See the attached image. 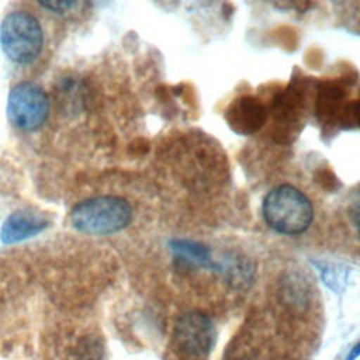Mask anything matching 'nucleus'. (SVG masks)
Returning <instances> with one entry per match:
<instances>
[{
  "label": "nucleus",
  "mask_w": 360,
  "mask_h": 360,
  "mask_svg": "<svg viewBox=\"0 0 360 360\" xmlns=\"http://www.w3.org/2000/svg\"><path fill=\"white\" fill-rule=\"evenodd\" d=\"M215 339L214 322L202 312H186L174 325L173 343L177 354L183 359L204 360L212 350Z\"/></svg>",
  "instance_id": "20e7f679"
},
{
  "label": "nucleus",
  "mask_w": 360,
  "mask_h": 360,
  "mask_svg": "<svg viewBox=\"0 0 360 360\" xmlns=\"http://www.w3.org/2000/svg\"><path fill=\"white\" fill-rule=\"evenodd\" d=\"M132 221L131 204L117 195H98L76 204L70 211L72 225L84 233L110 235Z\"/></svg>",
  "instance_id": "f03ea898"
},
{
  "label": "nucleus",
  "mask_w": 360,
  "mask_h": 360,
  "mask_svg": "<svg viewBox=\"0 0 360 360\" xmlns=\"http://www.w3.org/2000/svg\"><path fill=\"white\" fill-rule=\"evenodd\" d=\"M103 349L96 342H87L77 349V360H101Z\"/></svg>",
  "instance_id": "6e6552de"
},
{
  "label": "nucleus",
  "mask_w": 360,
  "mask_h": 360,
  "mask_svg": "<svg viewBox=\"0 0 360 360\" xmlns=\"http://www.w3.org/2000/svg\"><path fill=\"white\" fill-rule=\"evenodd\" d=\"M48 111V96L38 84L24 82L11 89L7 100V115L15 127L35 131L46 121Z\"/></svg>",
  "instance_id": "39448f33"
},
{
  "label": "nucleus",
  "mask_w": 360,
  "mask_h": 360,
  "mask_svg": "<svg viewBox=\"0 0 360 360\" xmlns=\"http://www.w3.org/2000/svg\"><path fill=\"white\" fill-rule=\"evenodd\" d=\"M44 34L38 20L27 11L7 14L0 25V44L8 59L31 63L42 49Z\"/></svg>",
  "instance_id": "7ed1b4c3"
},
{
  "label": "nucleus",
  "mask_w": 360,
  "mask_h": 360,
  "mask_svg": "<svg viewBox=\"0 0 360 360\" xmlns=\"http://www.w3.org/2000/svg\"><path fill=\"white\" fill-rule=\"evenodd\" d=\"M170 249L179 259L187 263H191L194 266L215 269V264L212 263L210 256V250L197 242L184 240V239L173 240L170 245Z\"/></svg>",
  "instance_id": "0eeeda50"
},
{
  "label": "nucleus",
  "mask_w": 360,
  "mask_h": 360,
  "mask_svg": "<svg viewBox=\"0 0 360 360\" xmlns=\"http://www.w3.org/2000/svg\"><path fill=\"white\" fill-rule=\"evenodd\" d=\"M49 221L41 212L31 210L15 211L3 224L0 238L4 243H15L38 235L48 226Z\"/></svg>",
  "instance_id": "423d86ee"
},
{
  "label": "nucleus",
  "mask_w": 360,
  "mask_h": 360,
  "mask_svg": "<svg viewBox=\"0 0 360 360\" xmlns=\"http://www.w3.org/2000/svg\"><path fill=\"white\" fill-rule=\"evenodd\" d=\"M360 356V342L350 350V353H349V356H347V360H354V359H357Z\"/></svg>",
  "instance_id": "9b49d317"
},
{
  "label": "nucleus",
  "mask_w": 360,
  "mask_h": 360,
  "mask_svg": "<svg viewBox=\"0 0 360 360\" xmlns=\"http://www.w3.org/2000/svg\"><path fill=\"white\" fill-rule=\"evenodd\" d=\"M39 4H41L42 7L51 10L52 13L63 14V13H66V11H70V10L76 6V1H70V0H60V1L51 0V1H41Z\"/></svg>",
  "instance_id": "1a4fd4ad"
},
{
  "label": "nucleus",
  "mask_w": 360,
  "mask_h": 360,
  "mask_svg": "<svg viewBox=\"0 0 360 360\" xmlns=\"http://www.w3.org/2000/svg\"><path fill=\"white\" fill-rule=\"evenodd\" d=\"M353 221L356 224V228L359 231V235H360V201L353 207Z\"/></svg>",
  "instance_id": "9d476101"
},
{
  "label": "nucleus",
  "mask_w": 360,
  "mask_h": 360,
  "mask_svg": "<svg viewBox=\"0 0 360 360\" xmlns=\"http://www.w3.org/2000/svg\"><path fill=\"white\" fill-rule=\"evenodd\" d=\"M262 211L267 225L283 235L305 232L314 218L308 197L290 184H280L270 190L263 200Z\"/></svg>",
  "instance_id": "f257e3e1"
}]
</instances>
